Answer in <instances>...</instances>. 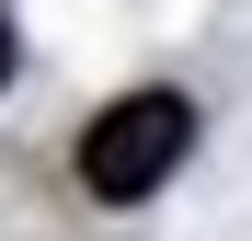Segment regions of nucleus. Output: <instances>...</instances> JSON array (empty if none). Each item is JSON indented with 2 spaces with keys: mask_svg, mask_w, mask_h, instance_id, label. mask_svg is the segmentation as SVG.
Returning a JSON list of instances; mask_svg holds the SVG:
<instances>
[{
  "mask_svg": "<svg viewBox=\"0 0 252 241\" xmlns=\"http://www.w3.org/2000/svg\"><path fill=\"white\" fill-rule=\"evenodd\" d=\"M184 149H195V103L184 92H126V103L92 115V138H80V184H92L103 207H126V195H149Z\"/></svg>",
  "mask_w": 252,
  "mask_h": 241,
  "instance_id": "f257e3e1",
  "label": "nucleus"
},
{
  "mask_svg": "<svg viewBox=\"0 0 252 241\" xmlns=\"http://www.w3.org/2000/svg\"><path fill=\"white\" fill-rule=\"evenodd\" d=\"M0 80H12V23H0Z\"/></svg>",
  "mask_w": 252,
  "mask_h": 241,
  "instance_id": "f03ea898",
  "label": "nucleus"
}]
</instances>
